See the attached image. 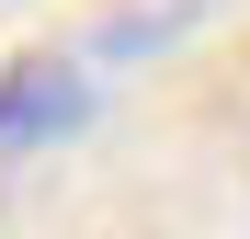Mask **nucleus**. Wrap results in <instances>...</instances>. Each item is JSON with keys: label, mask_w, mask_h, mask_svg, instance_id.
<instances>
[{"label": "nucleus", "mask_w": 250, "mask_h": 239, "mask_svg": "<svg viewBox=\"0 0 250 239\" xmlns=\"http://www.w3.org/2000/svg\"><path fill=\"white\" fill-rule=\"evenodd\" d=\"M80 114H91V91H80V68H68V57H23L12 80H0V148L68 137Z\"/></svg>", "instance_id": "nucleus-1"}]
</instances>
